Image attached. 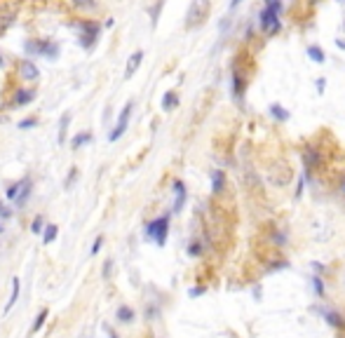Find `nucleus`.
Masks as SVG:
<instances>
[{
  "mask_svg": "<svg viewBox=\"0 0 345 338\" xmlns=\"http://www.w3.org/2000/svg\"><path fill=\"white\" fill-rule=\"evenodd\" d=\"M167 232H169V214H162V216H158L155 221H150L146 226V235L158 247H162L167 242Z\"/></svg>",
  "mask_w": 345,
  "mask_h": 338,
  "instance_id": "f257e3e1",
  "label": "nucleus"
},
{
  "mask_svg": "<svg viewBox=\"0 0 345 338\" xmlns=\"http://www.w3.org/2000/svg\"><path fill=\"white\" fill-rule=\"evenodd\" d=\"M26 54L56 59V54H59V45L52 42V40H28L26 42Z\"/></svg>",
  "mask_w": 345,
  "mask_h": 338,
  "instance_id": "f03ea898",
  "label": "nucleus"
},
{
  "mask_svg": "<svg viewBox=\"0 0 345 338\" xmlns=\"http://www.w3.org/2000/svg\"><path fill=\"white\" fill-rule=\"evenodd\" d=\"M78 31H80V45L85 50H92L96 40H99V24L90 21V19H82L78 21Z\"/></svg>",
  "mask_w": 345,
  "mask_h": 338,
  "instance_id": "7ed1b4c3",
  "label": "nucleus"
},
{
  "mask_svg": "<svg viewBox=\"0 0 345 338\" xmlns=\"http://www.w3.org/2000/svg\"><path fill=\"white\" fill-rule=\"evenodd\" d=\"M132 108H134V101H127L125 108L120 110V118H118V125L113 127V132L108 134V141H118L120 136L127 132V125H129V115H132Z\"/></svg>",
  "mask_w": 345,
  "mask_h": 338,
  "instance_id": "20e7f679",
  "label": "nucleus"
},
{
  "mask_svg": "<svg viewBox=\"0 0 345 338\" xmlns=\"http://www.w3.org/2000/svg\"><path fill=\"white\" fill-rule=\"evenodd\" d=\"M207 10H209V2H207V0H193V5H190L188 17H186V26L193 28V26H198V24H202Z\"/></svg>",
  "mask_w": 345,
  "mask_h": 338,
  "instance_id": "39448f33",
  "label": "nucleus"
},
{
  "mask_svg": "<svg viewBox=\"0 0 345 338\" xmlns=\"http://www.w3.org/2000/svg\"><path fill=\"white\" fill-rule=\"evenodd\" d=\"M115 322L122 326L134 324V322H136V310H134L132 305H127V303L118 305V310H115Z\"/></svg>",
  "mask_w": 345,
  "mask_h": 338,
  "instance_id": "423d86ee",
  "label": "nucleus"
},
{
  "mask_svg": "<svg viewBox=\"0 0 345 338\" xmlns=\"http://www.w3.org/2000/svg\"><path fill=\"white\" fill-rule=\"evenodd\" d=\"M21 183V188L17 193V197H14V204L21 209L24 204L28 202V197H31V193H33V181H31V176H24V181H19Z\"/></svg>",
  "mask_w": 345,
  "mask_h": 338,
  "instance_id": "0eeeda50",
  "label": "nucleus"
},
{
  "mask_svg": "<svg viewBox=\"0 0 345 338\" xmlns=\"http://www.w3.org/2000/svg\"><path fill=\"white\" fill-rule=\"evenodd\" d=\"M19 75H21L24 80L33 82V80H38L40 71H38V66H36L31 59H24V61H19Z\"/></svg>",
  "mask_w": 345,
  "mask_h": 338,
  "instance_id": "6e6552de",
  "label": "nucleus"
},
{
  "mask_svg": "<svg viewBox=\"0 0 345 338\" xmlns=\"http://www.w3.org/2000/svg\"><path fill=\"white\" fill-rule=\"evenodd\" d=\"M183 202H186V186L183 181H174V214L183 209Z\"/></svg>",
  "mask_w": 345,
  "mask_h": 338,
  "instance_id": "1a4fd4ad",
  "label": "nucleus"
},
{
  "mask_svg": "<svg viewBox=\"0 0 345 338\" xmlns=\"http://www.w3.org/2000/svg\"><path fill=\"white\" fill-rule=\"evenodd\" d=\"M141 61H144V52L139 50V52H134V54L129 56V61H127V68H125V78H132L134 73L139 71Z\"/></svg>",
  "mask_w": 345,
  "mask_h": 338,
  "instance_id": "9d476101",
  "label": "nucleus"
},
{
  "mask_svg": "<svg viewBox=\"0 0 345 338\" xmlns=\"http://www.w3.org/2000/svg\"><path fill=\"white\" fill-rule=\"evenodd\" d=\"M56 235H59V226L56 223H45V228H42V244H52L56 240Z\"/></svg>",
  "mask_w": 345,
  "mask_h": 338,
  "instance_id": "9b49d317",
  "label": "nucleus"
},
{
  "mask_svg": "<svg viewBox=\"0 0 345 338\" xmlns=\"http://www.w3.org/2000/svg\"><path fill=\"white\" fill-rule=\"evenodd\" d=\"M226 186V174H223V169H214L212 172V190L214 193H221Z\"/></svg>",
  "mask_w": 345,
  "mask_h": 338,
  "instance_id": "f8f14e48",
  "label": "nucleus"
},
{
  "mask_svg": "<svg viewBox=\"0 0 345 338\" xmlns=\"http://www.w3.org/2000/svg\"><path fill=\"white\" fill-rule=\"evenodd\" d=\"M33 99H36V92H33V89H19L17 96H14V106H26Z\"/></svg>",
  "mask_w": 345,
  "mask_h": 338,
  "instance_id": "ddd939ff",
  "label": "nucleus"
},
{
  "mask_svg": "<svg viewBox=\"0 0 345 338\" xmlns=\"http://www.w3.org/2000/svg\"><path fill=\"white\" fill-rule=\"evenodd\" d=\"M233 94H235V99H242V94H244V75L239 71L233 73Z\"/></svg>",
  "mask_w": 345,
  "mask_h": 338,
  "instance_id": "4468645a",
  "label": "nucleus"
},
{
  "mask_svg": "<svg viewBox=\"0 0 345 338\" xmlns=\"http://www.w3.org/2000/svg\"><path fill=\"white\" fill-rule=\"evenodd\" d=\"M19 289H21V280H19V277H14V280H12V294H10V301H7V305H5V312L12 310L14 303L19 301Z\"/></svg>",
  "mask_w": 345,
  "mask_h": 338,
  "instance_id": "2eb2a0df",
  "label": "nucleus"
},
{
  "mask_svg": "<svg viewBox=\"0 0 345 338\" xmlns=\"http://www.w3.org/2000/svg\"><path fill=\"white\" fill-rule=\"evenodd\" d=\"M92 141V134L90 132H82V134H75L73 136V141H71V148L73 150H78V148H82L85 143H90Z\"/></svg>",
  "mask_w": 345,
  "mask_h": 338,
  "instance_id": "dca6fc26",
  "label": "nucleus"
},
{
  "mask_svg": "<svg viewBox=\"0 0 345 338\" xmlns=\"http://www.w3.org/2000/svg\"><path fill=\"white\" fill-rule=\"evenodd\" d=\"M324 317H327V322L331 326H336V329H343L345 322H343V317L338 315V312H333V310H324Z\"/></svg>",
  "mask_w": 345,
  "mask_h": 338,
  "instance_id": "f3484780",
  "label": "nucleus"
},
{
  "mask_svg": "<svg viewBox=\"0 0 345 338\" xmlns=\"http://www.w3.org/2000/svg\"><path fill=\"white\" fill-rule=\"evenodd\" d=\"M308 56L315 61V64H324V50L319 45H310L308 47Z\"/></svg>",
  "mask_w": 345,
  "mask_h": 338,
  "instance_id": "a211bd4d",
  "label": "nucleus"
},
{
  "mask_svg": "<svg viewBox=\"0 0 345 338\" xmlns=\"http://www.w3.org/2000/svg\"><path fill=\"white\" fill-rule=\"evenodd\" d=\"M176 104H179V96H176V92H167V94H164V99H162V110L176 108Z\"/></svg>",
  "mask_w": 345,
  "mask_h": 338,
  "instance_id": "6ab92c4d",
  "label": "nucleus"
},
{
  "mask_svg": "<svg viewBox=\"0 0 345 338\" xmlns=\"http://www.w3.org/2000/svg\"><path fill=\"white\" fill-rule=\"evenodd\" d=\"M47 315H50V310H47V308H42V310L38 312V317L33 320V326H31V334H38L40 326L45 324V320H47Z\"/></svg>",
  "mask_w": 345,
  "mask_h": 338,
  "instance_id": "aec40b11",
  "label": "nucleus"
},
{
  "mask_svg": "<svg viewBox=\"0 0 345 338\" xmlns=\"http://www.w3.org/2000/svg\"><path fill=\"white\" fill-rule=\"evenodd\" d=\"M162 7H164V0H155V7L150 10V24H153V26H158V19H160Z\"/></svg>",
  "mask_w": 345,
  "mask_h": 338,
  "instance_id": "412c9836",
  "label": "nucleus"
},
{
  "mask_svg": "<svg viewBox=\"0 0 345 338\" xmlns=\"http://www.w3.org/2000/svg\"><path fill=\"white\" fill-rule=\"evenodd\" d=\"M270 113H272V118H277V120H282V122L289 120V113L282 108L279 104H272V106H270Z\"/></svg>",
  "mask_w": 345,
  "mask_h": 338,
  "instance_id": "4be33fe9",
  "label": "nucleus"
},
{
  "mask_svg": "<svg viewBox=\"0 0 345 338\" xmlns=\"http://www.w3.org/2000/svg\"><path fill=\"white\" fill-rule=\"evenodd\" d=\"M68 122H71V113H66V115L61 118V125H59V143H64V139H66Z\"/></svg>",
  "mask_w": 345,
  "mask_h": 338,
  "instance_id": "5701e85b",
  "label": "nucleus"
},
{
  "mask_svg": "<svg viewBox=\"0 0 345 338\" xmlns=\"http://www.w3.org/2000/svg\"><path fill=\"white\" fill-rule=\"evenodd\" d=\"M42 228H45V218H42V214H38V216L33 218V223H31V232L40 235V232H42Z\"/></svg>",
  "mask_w": 345,
  "mask_h": 338,
  "instance_id": "b1692460",
  "label": "nucleus"
},
{
  "mask_svg": "<svg viewBox=\"0 0 345 338\" xmlns=\"http://www.w3.org/2000/svg\"><path fill=\"white\" fill-rule=\"evenodd\" d=\"M73 5L78 10H94L96 7V0H73Z\"/></svg>",
  "mask_w": 345,
  "mask_h": 338,
  "instance_id": "393cba45",
  "label": "nucleus"
},
{
  "mask_svg": "<svg viewBox=\"0 0 345 338\" xmlns=\"http://www.w3.org/2000/svg\"><path fill=\"white\" fill-rule=\"evenodd\" d=\"M158 315H160V310H158V308L148 303V305H146V320H148V322H153V320H158Z\"/></svg>",
  "mask_w": 345,
  "mask_h": 338,
  "instance_id": "a878e982",
  "label": "nucleus"
},
{
  "mask_svg": "<svg viewBox=\"0 0 345 338\" xmlns=\"http://www.w3.org/2000/svg\"><path fill=\"white\" fill-rule=\"evenodd\" d=\"M110 272H113V261L108 258V261H104V270H101V277H104V280H110Z\"/></svg>",
  "mask_w": 345,
  "mask_h": 338,
  "instance_id": "bb28decb",
  "label": "nucleus"
},
{
  "mask_svg": "<svg viewBox=\"0 0 345 338\" xmlns=\"http://www.w3.org/2000/svg\"><path fill=\"white\" fill-rule=\"evenodd\" d=\"M12 218V209H7L5 204L0 202V221H10Z\"/></svg>",
  "mask_w": 345,
  "mask_h": 338,
  "instance_id": "cd10ccee",
  "label": "nucleus"
},
{
  "mask_svg": "<svg viewBox=\"0 0 345 338\" xmlns=\"http://www.w3.org/2000/svg\"><path fill=\"white\" fill-rule=\"evenodd\" d=\"M36 125H38L36 118H26V120L19 122V129H31V127H36Z\"/></svg>",
  "mask_w": 345,
  "mask_h": 338,
  "instance_id": "c85d7f7f",
  "label": "nucleus"
},
{
  "mask_svg": "<svg viewBox=\"0 0 345 338\" xmlns=\"http://www.w3.org/2000/svg\"><path fill=\"white\" fill-rule=\"evenodd\" d=\"M312 286H315V291H317V296H324V284H322V280H319L317 275L312 277Z\"/></svg>",
  "mask_w": 345,
  "mask_h": 338,
  "instance_id": "c756f323",
  "label": "nucleus"
},
{
  "mask_svg": "<svg viewBox=\"0 0 345 338\" xmlns=\"http://www.w3.org/2000/svg\"><path fill=\"white\" fill-rule=\"evenodd\" d=\"M188 254H190V256H200V254H202V244L193 242L190 247H188Z\"/></svg>",
  "mask_w": 345,
  "mask_h": 338,
  "instance_id": "7c9ffc66",
  "label": "nucleus"
},
{
  "mask_svg": "<svg viewBox=\"0 0 345 338\" xmlns=\"http://www.w3.org/2000/svg\"><path fill=\"white\" fill-rule=\"evenodd\" d=\"M101 244H104V237H101V235H99V237H96V240H94V244H92V251H90V254H92V256H96V254H99V251H101Z\"/></svg>",
  "mask_w": 345,
  "mask_h": 338,
  "instance_id": "2f4dec72",
  "label": "nucleus"
},
{
  "mask_svg": "<svg viewBox=\"0 0 345 338\" xmlns=\"http://www.w3.org/2000/svg\"><path fill=\"white\" fill-rule=\"evenodd\" d=\"M19 188H21V183H12V186L7 188V197L14 200V197H17V193H19Z\"/></svg>",
  "mask_w": 345,
  "mask_h": 338,
  "instance_id": "473e14b6",
  "label": "nucleus"
},
{
  "mask_svg": "<svg viewBox=\"0 0 345 338\" xmlns=\"http://www.w3.org/2000/svg\"><path fill=\"white\" fill-rule=\"evenodd\" d=\"M272 240L277 242V247H284V244H287V235H284V232H275Z\"/></svg>",
  "mask_w": 345,
  "mask_h": 338,
  "instance_id": "72a5a7b5",
  "label": "nucleus"
},
{
  "mask_svg": "<svg viewBox=\"0 0 345 338\" xmlns=\"http://www.w3.org/2000/svg\"><path fill=\"white\" fill-rule=\"evenodd\" d=\"M75 176H78V169H71V174H68V178H66V188H71V183L75 181Z\"/></svg>",
  "mask_w": 345,
  "mask_h": 338,
  "instance_id": "f704fd0d",
  "label": "nucleus"
},
{
  "mask_svg": "<svg viewBox=\"0 0 345 338\" xmlns=\"http://www.w3.org/2000/svg\"><path fill=\"white\" fill-rule=\"evenodd\" d=\"M324 85H327V80H324V78H319V80H317V92H319V94L324 92Z\"/></svg>",
  "mask_w": 345,
  "mask_h": 338,
  "instance_id": "c9c22d12",
  "label": "nucleus"
},
{
  "mask_svg": "<svg viewBox=\"0 0 345 338\" xmlns=\"http://www.w3.org/2000/svg\"><path fill=\"white\" fill-rule=\"evenodd\" d=\"M204 289H200V286H195V289H190V296H200Z\"/></svg>",
  "mask_w": 345,
  "mask_h": 338,
  "instance_id": "e433bc0d",
  "label": "nucleus"
},
{
  "mask_svg": "<svg viewBox=\"0 0 345 338\" xmlns=\"http://www.w3.org/2000/svg\"><path fill=\"white\" fill-rule=\"evenodd\" d=\"M239 2H242V0H230V10H235V7H237Z\"/></svg>",
  "mask_w": 345,
  "mask_h": 338,
  "instance_id": "4c0bfd02",
  "label": "nucleus"
},
{
  "mask_svg": "<svg viewBox=\"0 0 345 338\" xmlns=\"http://www.w3.org/2000/svg\"><path fill=\"white\" fill-rule=\"evenodd\" d=\"M5 66V59H2V56H0V68Z\"/></svg>",
  "mask_w": 345,
  "mask_h": 338,
  "instance_id": "58836bf2",
  "label": "nucleus"
},
{
  "mask_svg": "<svg viewBox=\"0 0 345 338\" xmlns=\"http://www.w3.org/2000/svg\"><path fill=\"white\" fill-rule=\"evenodd\" d=\"M2 232H5V226H2V223H0V235H2Z\"/></svg>",
  "mask_w": 345,
  "mask_h": 338,
  "instance_id": "ea45409f",
  "label": "nucleus"
},
{
  "mask_svg": "<svg viewBox=\"0 0 345 338\" xmlns=\"http://www.w3.org/2000/svg\"><path fill=\"white\" fill-rule=\"evenodd\" d=\"M110 338H120V336H118V334H113V331H110Z\"/></svg>",
  "mask_w": 345,
  "mask_h": 338,
  "instance_id": "a19ab883",
  "label": "nucleus"
},
{
  "mask_svg": "<svg viewBox=\"0 0 345 338\" xmlns=\"http://www.w3.org/2000/svg\"><path fill=\"white\" fill-rule=\"evenodd\" d=\"M270 2H277V0H266V5H270Z\"/></svg>",
  "mask_w": 345,
  "mask_h": 338,
  "instance_id": "79ce46f5",
  "label": "nucleus"
},
{
  "mask_svg": "<svg viewBox=\"0 0 345 338\" xmlns=\"http://www.w3.org/2000/svg\"><path fill=\"white\" fill-rule=\"evenodd\" d=\"M338 2H345V0H338Z\"/></svg>",
  "mask_w": 345,
  "mask_h": 338,
  "instance_id": "37998d69",
  "label": "nucleus"
},
{
  "mask_svg": "<svg viewBox=\"0 0 345 338\" xmlns=\"http://www.w3.org/2000/svg\"><path fill=\"white\" fill-rule=\"evenodd\" d=\"M343 284H345V280H343Z\"/></svg>",
  "mask_w": 345,
  "mask_h": 338,
  "instance_id": "c03bdc74",
  "label": "nucleus"
}]
</instances>
